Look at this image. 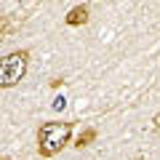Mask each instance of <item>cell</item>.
<instances>
[{
	"instance_id": "6da1fadb",
	"label": "cell",
	"mask_w": 160,
	"mask_h": 160,
	"mask_svg": "<svg viewBox=\"0 0 160 160\" xmlns=\"http://www.w3.org/2000/svg\"><path fill=\"white\" fill-rule=\"evenodd\" d=\"M72 123L69 120H46L38 128V155L40 158H56L72 139Z\"/></svg>"
},
{
	"instance_id": "7a4b0ae2",
	"label": "cell",
	"mask_w": 160,
	"mask_h": 160,
	"mask_svg": "<svg viewBox=\"0 0 160 160\" xmlns=\"http://www.w3.org/2000/svg\"><path fill=\"white\" fill-rule=\"evenodd\" d=\"M29 64V53L27 51H11L3 59V67H0V86L3 88H13L19 80L24 78Z\"/></svg>"
},
{
	"instance_id": "3957f363",
	"label": "cell",
	"mask_w": 160,
	"mask_h": 160,
	"mask_svg": "<svg viewBox=\"0 0 160 160\" xmlns=\"http://www.w3.org/2000/svg\"><path fill=\"white\" fill-rule=\"evenodd\" d=\"M88 19H91V16H88V6H86V3H80V6H75V8L67 11L64 22H67V27H80V24H86Z\"/></svg>"
},
{
	"instance_id": "277c9868",
	"label": "cell",
	"mask_w": 160,
	"mask_h": 160,
	"mask_svg": "<svg viewBox=\"0 0 160 160\" xmlns=\"http://www.w3.org/2000/svg\"><path fill=\"white\" fill-rule=\"evenodd\" d=\"M96 136H99V133H96V128H86V131H80V136L75 139V147H78V149L88 147L91 142H96Z\"/></svg>"
},
{
	"instance_id": "5b68a950",
	"label": "cell",
	"mask_w": 160,
	"mask_h": 160,
	"mask_svg": "<svg viewBox=\"0 0 160 160\" xmlns=\"http://www.w3.org/2000/svg\"><path fill=\"white\" fill-rule=\"evenodd\" d=\"M3 160H11V158H3Z\"/></svg>"
}]
</instances>
